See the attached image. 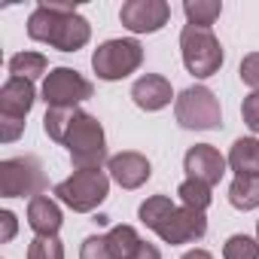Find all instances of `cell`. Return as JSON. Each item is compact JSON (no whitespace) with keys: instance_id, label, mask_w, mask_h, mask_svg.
I'll use <instances>...</instances> for the list:
<instances>
[{"instance_id":"obj_1","label":"cell","mask_w":259,"mask_h":259,"mask_svg":"<svg viewBox=\"0 0 259 259\" xmlns=\"http://www.w3.org/2000/svg\"><path fill=\"white\" fill-rule=\"evenodd\" d=\"M28 37L37 43H46L58 52H76L92 40V25L70 4L40 0L37 10L28 16Z\"/></svg>"},{"instance_id":"obj_2","label":"cell","mask_w":259,"mask_h":259,"mask_svg":"<svg viewBox=\"0 0 259 259\" xmlns=\"http://www.w3.org/2000/svg\"><path fill=\"white\" fill-rule=\"evenodd\" d=\"M67 153H70V162L76 165V171H89V168H101L107 159V141H104V125L92 116V113H82L76 116V122L70 125L67 132V141H64Z\"/></svg>"},{"instance_id":"obj_3","label":"cell","mask_w":259,"mask_h":259,"mask_svg":"<svg viewBox=\"0 0 259 259\" xmlns=\"http://www.w3.org/2000/svg\"><path fill=\"white\" fill-rule=\"evenodd\" d=\"M55 195L61 204H67L76 213H92L98 204H104V198L110 195V174L101 168H89V171H73L67 180H61L55 186Z\"/></svg>"},{"instance_id":"obj_4","label":"cell","mask_w":259,"mask_h":259,"mask_svg":"<svg viewBox=\"0 0 259 259\" xmlns=\"http://www.w3.org/2000/svg\"><path fill=\"white\" fill-rule=\"evenodd\" d=\"M180 52H183L186 70L198 79H207V76L220 73V67H223V46L210 28L186 25L180 31Z\"/></svg>"},{"instance_id":"obj_5","label":"cell","mask_w":259,"mask_h":259,"mask_svg":"<svg viewBox=\"0 0 259 259\" xmlns=\"http://www.w3.org/2000/svg\"><path fill=\"white\" fill-rule=\"evenodd\" d=\"M141 64H144V46L138 40H132V37L107 40L92 55V70L98 73V79H107V82L132 76Z\"/></svg>"},{"instance_id":"obj_6","label":"cell","mask_w":259,"mask_h":259,"mask_svg":"<svg viewBox=\"0 0 259 259\" xmlns=\"http://www.w3.org/2000/svg\"><path fill=\"white\" fill-rule=\"evenodd\" d=\"M174 116L183 128H192V132H207V128L223 125L220 101L207 85H189L186 92H180L174 104Z\"/></svg>"},{"instance_id":"obj_7","label":"cell","mask_w":259,"mask_h":259,"mask_svg":"<svg viewBox=\"0 0 259 259\" xmlns=\"http://www.w3.org/2000/svg\"><path fill=\"white\" fill-rule=\"evenodd\" d=\"M46 174L37 156H16L0 162V195L4 198H22V195H43Z\"/></svg>"},{"instance_id":"obj_8","label":"cell","mask_w":259,"mask_h":259,"mask_svg":"<svg viewBox=\"0 0 259 259\" xmlns=\"http://www.w3.org/2000/svg\"><path fill=\"white\" fill-rule=\"evenodd\" d=\"M92 98V82L73 67H52L43 79V101L49 107H79Z\"/></svg>"},{"instance_id":"obj_9","label":"cell","mask_w":259,"mask_h":259,"mask_svg":"<svg viewBox=\"0 0 259 259\" xmlns=\"http://www.w3.org/2000/svg\"><path fill=\"white\" fill-rule=\"evenodd\" d=\"M119 19L132 34H156L168 25L171 7L165 0H128L119 10Z\"/></svg>"},{"instance_id":"obj_10","label":"cell","mask_w":259,"mask_h":259,"mask_svg":"<svg viewBox=\"0 0 259 259\" xmlns=\"http://www.w3.org/2000/svg\"><path fill=\"white\" fill-rule=\"evenodd\" d=\"M226 165H229V159H223V153L217 147H210V144H195L183 156L186 177L198 180L204 186H217L223 180V174H226Z\"/></svg>"},{"instance_id":"obj_11","label":"cell","mask_w":259,"mask_h":259,"mask_svg":"<svg viewBox=\"0 0 259 259\" xmlns=\"http://www.w3.org/2000/svg\"><path fill=\"white\" fill-rule=\"evenodd\" d=\"M165 244H192V241H201L207 235V220L201 210H192V207H177L171 213V220L156 232Z\"/></svg>"},{"instance_id":"obj_12","label":"cell","mask_w":259,"mask_h":259,"mask_svg":"<svg viewBox=\"0 0 259 259\" xmlns=\"http://www.w3.org/2000/svg\"><path fill=\"white\" fill-rule=\"evenodd\" d=\"M107 174H110V180H116L122 189H141V186L150 180L153 165H150L147 156H141V153H135V150H125V153H119V156H110Z\"/></svg>"},{"instance_id":"obj_13","label":"cell","mask_w":259,"mask_h":259,"mask_svg":"<svg viewBox=\"0 0 259 259\" xmlns=\"http://www.w3.org/2000/svg\"><path fill=\"white\" fill-rule=\"evenodd\" d=\"M34 101H37V92H34L31 79L10 76L4 85H0V116H7V119L25 122V116L31 113Z\"/></svg>"},{"instance_id":"obj_14","label":"cell","mask_w":259,"mask_h":259,"mask_svg":"<svg viewBox=\"0 0 259 259\" xmlns=\"http://www.w3.org/2000/svg\"><path fill=\"white\" fill-rule=\"evenodd\" d=\"M132 98H135V104H138L141 110L156 113V110H162V107L171 104L174 92H171V82H168L165 76H159V73H144V76L132 85Z\"/></svg>"},{"instance_id":"obj_15","label":"cell","mask_w":259,"mask_h":259,"mask_svg":"<svg viewBox=\"0 0 259 259\" xmlns=\"http://www.w3.org/2000/svg\"><path fill=\"white\" fill-rule=\"evenodd\" d=\"M61 223H64V217H61L58 201H52L49 195H37V198H31V204H28V226H31L37 235H43V238H55L58 229H61Z\"/></svg>"},{"instance_id":"obj_16","label":"cell","mask_w":259,"mask_h":259,"mask_svg":"<svg viewBox=\"0 0 259 259\" xmlns=\"http://www.w3.org/2000/svg\"><path fill=\"white\" fill-rule=\"evenodd\" d=\"M229 168L235 171V177H259V141L238 138L229 150Z\"/></svg>"},{"instance_id":"obj_17","label":"cell","mask_w":259,"mask_h":259,"mask_svg":"<svg viewBox=\"0 0 259 259\" xmlns=\"http://www.w3.org/2000/svg\"><path fill=\"white\" fill-rule=\"evenodd\" d=\"M104 238H107V247H110V253L116 259H132L138 253V247L144 244L141 235H138V229L135 226H125V223L122 226H113Z\"/></svg>"},{"instance_id":"obj_18","label":"cell","mask_w":259,"mask_h":259,"mask_svg":"<svg viewBox=\"0 0 259 259\" xmlns=\"http://www.w3.org/2000/svg\"><path fill=\"white\" fill-rule=\"evenodd\" d=\"M76 116H79V107H49L46 116H43V132L55 144H64L70 125L76 122Z\"/></svg>"},{"instance_id":"obj_19","label":"cell","mask_w":259,"mask_h":259,"mask_svg":"<svg viewBox=\"0 0 259 259\" xmlns=\"http://www.w3.org/2000/svg\"><path fill=\"white\" fill-rule=\"evenodd\" d=\"M174 210H177V204H174L168 195H150V198L141 204L138 217H141V223H144L147 229L159 232V229L171 220V213H174Z\"/></svg>"},{"instance_id":"obj_20","label":"cell","mask_w":259,"mask_h":259,"mask_svg":"<svg viewBox=\"0 0 259 259\" xmlns=\"http://www.w3.org/2000/svg\"><path fill=\"white\" fill-rule=\"evenodd\" d=\"M49 70V61L43 52H19L10 58V73L19 76V79H37V76H46Z\"/></svg>"},{"instance_id":"obj_21","label":"cell","mask_w":259,"mask_h":259,"mask_svg":"<svg viewBox=\"0 0 259 259\" xmlns=\"http://www.w3.org/2000/svg\"><path fill=\"white\" fill-rule=\"evenodd\" d=\"M229 201L238 210H256L259 207V177H235L229 186Z\"/></svg>"},{"instance_id":"obj_22","label":"cell","mask_w":259,"mask_h":259,"mask_svg":"<svg viewBox=\"0 0 259 259\" xmlns=\"http://www.w3.org/2000/svg\"><path fill=\"white\" fill-rule=\"evenodd\" d=\"M183 13H186V22L195 25V28H210L220 13H223V4L220 0H186L183 4Z\"/></svg>"},{"instance_id":"obj_23","label":"cell","mask_w":259,"mask_h":259,"mask_svg":"<svg viewBox=\"0 0 259 259\" xmlns=\"http://www.w3.org/2000/svg\"><path fill=\"white\" fill-rule=\"evenodd\" d=\"M177 195H180V201H183V207H192V210H207L210 207V186H204V183H198V180H183L180 183V189H177Z\"/></svg>"},{"instance_id":"obj_24","label":"cell","mask_w":259,"mask_h":259,"mask_svg":"<svg viewBox=\"0 0 259 259\" xmlns=\"http://www.w3.org/2000/svg\"><path fill=\"white\" fill-rule=\"evenodd\" d=\"M223 259H259V241L250 235H232L223 244Z\"/></svg>"},{"instance_id":"obj_25","label":"cell","mask_w":259,"mask_h":259,"mask_svg":"<svg viewBox=\"0 0 259 259\" xmlns=\"http://www.w3.org/2000/svg\"><path fill=\"white\" fill-rule=\"evenodd\" d=\"M28 259H64V247H61L58 235H55V238L37 235V238L31 241V247H28Z\"/></svg>"},{"instance_id":"obj_26","label":"cell","mask_w":259,"mask_h":259,"mask_svg":"<svg viewBox=\"0 0 259 259\" xmlns=\"http://www.w3.org/2000/svg\"><path fill=\"white\" fill-rule=\"evenodd\" d=\"M79 259H116V256L110 253L107 238H101V235H89V238L82 241V247H79Z\"/></svg>"},{"instance_id":"obj_27","label":"cell","mask_w":259,"mask_h":259,"mask_svg":"<svg viewBox=\"0 0 259 259\" xmlns=\"http://www.w3.org/2000/svg\"><path fill=\"white\" fill-rule=\"evenodd\" d=\"M241 116H244V125L250 128L253 135H259V92H250L241 104Z\"/></svg>"},{"instance_id":"obj_28","label":"cell","mask_w":259,"mask_h":259,"mask_svg":"<svg viewBox=\"0 0 259 259\" xmlns=\"http://www.w3.org/2000/svg\"><path fill=\"white\" fill-rule=\"evenodd\" d=\"M241 82H247L253 92H259V52H250L241 61Z\"/></svg>"},{"instance_id":"obj_29","label":"cell","mask_w":259,"mask_h":259,"mask_svg":"<svg viewBox=\"0 0 259 259\" xmlns=\"http://www.w3.org/2000/svg\"><path fill=\"white\" fill-rule=\"evenodd\" d=\"M22 132H25V122L0 116V141H4V144H13V141H19V138H22Z\"/></svg>"},{"instance_id":"obj_30","label":"cell","mask_w":259,"mask_h":259,"mask_svg":"<svg viewBox=\"0 0 259 259\" xmlns=\"http://www.w3.org/2000/svg\"><path fill=\"white\" fill-rule=\"evenodd\" d=\"M16 232H19V220H16V213H13V210H0V244L13 241Z\"/></svg>"},{"instance_id":"obj_31","label":"cell","mask_w":259,"mask_h":259,"mask_svg":"<svg viewBox=\"0 0 259 259\" xmlns=\"http://www.w3.org/2000/svg\"><path fill=\"white\" fill-rule=\"evenodd\" d=\"M132 259H162V253H159V247H156V244H147V241H144Z\"/></svg>"},{"instance_id":"obj_32","label":"cell","mask_w":259,"mask_h":259,"mask_svg":"<svg viewBox=\"0 0 259 259\" xmlns=\"http://www.w3.org/2000/svg\"><path fill=\"white\" fill-rule=\"evenodd\" d=\"M180 259H213V256H210L207 250H201V247H195V250H186V253H183Z\"/></svg>"},{"instance_id":"obj_33","label":"cell","mask_w":259,"mask_h":259,"mask_svg":"<svg viewBox=\"0 0 259 259\" xmlns=\"http://www.w3.org/2000/svg\"><path fill=\"white\" fill-rule=\"evenodd\" d=\"M256 241H259V223H256Z\"/></svg>"}]
</instances>
